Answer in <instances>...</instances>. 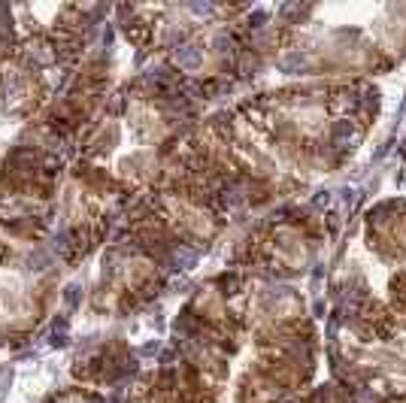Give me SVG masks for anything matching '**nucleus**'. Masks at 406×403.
I'll use <instances>...</instances> for the list:
<instances>
[{
	"label": "nucleus",
	"mask_w": 406,
	"mask_h": 403,
	"mask_svg": "<svg viewBox=\"0 0 406 403\" xmlns=\"http://www.w3.org/2000/svg\"><path fill=\"white\" fill-rule=\"evenodd\" d=\"M176 61H179V67H185V70H197V67L203 64V55H200L197 46H182V49H176Z\"/></svg>",
	"instance_id": "1"
},
{
	"label": "nucleus",
	"mask_w": 406,
	"mask_h": 403,
	"mask_svg": "<svg viewBox=\"0 0 406 403\" xmlns=\"http://www.w3.org/2000/svg\"><path fill=\"white\" fill-rule=\"evenodd\" d=\"M79 300H82V285H79V282H70V285L64 288V303H67L70 309H76Z\"/></svg>",
	"instance_id": "3"
},
{
	"label": "nucleus",
	"mask_w": 406,
	"mask_h": 403,
	"mask_svg": "<svg viewBox=\"0 0 406 403\" xmlns=\"http://www.w3.org/2000/svg\"><path fill=\"white\" fill-rule=\"evenodd\" d=\"M303 64H306L303 55H288V58H285V70H294V67H303Z\"/></svg>",
	"instance_id": "4"
},
{
	"label": "nucleus",
	"mask_w": 406,
	"mask_h": 403,
	"mask_svg": "<svg viewBox=\"0 0 406 403\" xmlns=\"http://www.w3.org/2000/svg\"><path fill=\"white\" fill-rule=\"evenodd\" d=\"M176 261H179V264H185V267H191V264L197 261V255H194V252H185V249H182V252H176Z\"/></svg>",
	"instance_id": "5"
},
{
	"label": "nucleus",
	"mask_w": 406,
	"mask_h": 403,
	"mask_svg": "<svg viewBox=\"0 0 406 403\" xmlns=\"http://www.w3.org/2000/svg\"><path fill=\"white\" fill-rule=\"evenodd\" d=\"M27 264H30L27 270H33V273H39V270H46V267L52 264V255H49L46 249H36V252H30V255H27Z\"/></svg>",
	"instance_id": "2"
}]
</instances>
